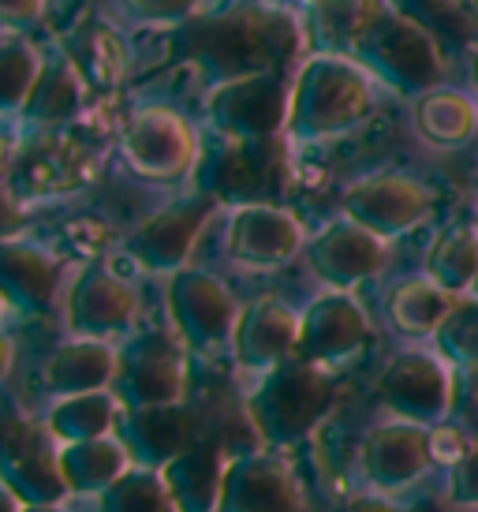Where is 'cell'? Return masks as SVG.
Masks as SVG:
<instances>
[{
  "mask_svg": "<svg viewBox=\"0 0 478 512\" xmlns=\"http://www.w3.org/2000/svg\"><path fill=\"white\" fill-rule=\"evenodd\" d=\"M124 157L146 180H180L195 165V135L172 109H142L124 131Z\"/></svg>",
  "mask_w": 478,
  "mask_h": 512,
  "instance_id": "9c48e42d",
  "label": "cell"
},
{
  "mask_svg": "<svg viewBox=\"0 0 478 512\" xmlns=\"http://www.w3.org/2000/svg\"><path fill=\"white\" fill-rule=\"evenodd\" d=\"M64 57L75 64L86 86L94 90H113L127 72V49L120 34L105 23H83L64 38Z\"/></svg>",
  "mask_w": 478,
  "mask_h": 512,
  "instance_id": "d4e9b609",
  "label": "cell"
},
{
  "mask_svg": "<svg viewBox=\"0 0 478 512\" xmlns=\"http://www.w3.org/2000/svg\"><path fill=\"white\" fill-rule=\"evenodd\" d=\"M475 288H478V277H475Z\"/></svg>",
  "mask_w": 478,
  "mask_h": 512,
  "instance_id": "b9f144b4",
  "label": "cell"
},
{
  "mask_svg": "<svg viewBox=\"0 0 478 512\" xmlns=\"http://www.w3.org/2000/svg\"><path fill=\"white\" fill-rule=\"evenodd\" d=\"M329 408H333V382L325 367H314L299 356L266 370L247 400L251 427L273 449L303 441L329 415Z\"/></svg>",
  "mask_w": 478,
  "mask_h": 512,
  "instance_id": "7a4b0ae2",
  "label": "cell"
},
{
  "mask_svg": "<svg viewBox=\"0 0 478 512\" xmlns=\"http://www.w3.org/2000/svg\"><path fill=\"white\" fill-rule=\"evenodd\" d=\"M478 277V232L467 225H456L441 232L430 251V281L445 288V292H460V288L475 285Z\"/></svg>",
  "mask_w": 478,
  "mask_h": 512,
  "instance_id": "83f0119b",
  "label": "cell"
},
{
  "mask_svg": "<svg viewBox=\"0 0 478 512\" xmlns=\"http://www.w3.org/2000/svg\"><path fill=\"white\" fill-rule=\"evenodd\" d=\"M183 352L169 333H142L120 352L113 393L120 408H161L183 397Z\"/></svg>",
  "mask_w": 478,
  "mask_h": 512,
  "instance_id": "8992f818",
  "label": "cell"
},
{
  "mask_svg": "<svg viewBox=\"0 0 478 512\" xmlns=\"http://www.w3.org/2000/svg\"><path fill=\"white\" fill-rule=\"evenodd\" d=\"M378 397L396 419L434 430L449 415L452 378L445 363L430 352H404L385 367L378 382Z\"/></svg>",
  "mask_w": 478,
  "mask_h": 512,
  "instance_id": "ba28073f",
  "label": "cell"
},
{
  "mask_svg": "<svg viewBox=\"0 0 478 512\" xmlns=\"http://www.w3.org/2000/svg\"><path fill=\"white\" fill-rule=\"evenodd\" d=\"M60 285V262L38 243L0 240V299L19 311H45Z\"/></svg>",
  "mask_w": 478,
  "mask_h": 512,
  "instance_id": "44dd1931",
  "label": "cell"
},
{
  "mask_svg": "<svg viewBox=\"0 0 478 512\" xmlns=\"http://www.w3.org/2000/svg\"><path fill=\"white\" fill-rule=\"evenodd\" d=\"M299 243H303L299 221L288 210L269 206V202L236 206V214L228 221V251L236 262L254 266V270L284 266L299 251Z\"/></svg>",
  "mask_w": 478,
  "mask_h": 512,
  "instance_id": "5bb4252c",
  "label": "cell"
},
{
  "mask_svg": "<svg viewBox=\"0 0 478 512\" xmlns=\"http://www.w3.org/2000/svg\"><path fill=\"white\" fill-rule=\"evenodd\" d=\"M131 464L120 438H94L60 445V471L71 494H105Z\"/></svg>",
  "mask_w": 478,
  "mask_h": 512,
  "instance_id": "cb8c5ba5",
  "label": "cell"
},
{
  "mask_svg": "<svg viewBox=\"0 0 478 512\" xmlns=\"http://www.w3.org/2000/svg\"><path fill=\"white\" fill-rule=\"evenodd\" d=\"M116 438L124 441L127 456L135 468L161 471L169 460L195 445V423L180 404H161V408H120L116 419Z\"/></svg>",
  "mask_w": 478,
  "mask_h": 512,
  "instance_id": "4fadbf2b",
  "label": "cell"
},
{
  "mask_svg": "<svg viewBox=\"0 0 478 512\" xmlns=\"http://www.w3.org/2000/svg\"><path fill=\"white\" fill-rule=\"evenodd\" d=\"M299 348V318L292 307H284L281 299H254L247 311L239 314L236 333H232V352L239 367L266 370L281 367L284 359H292Z\"/></svg>",
  "mask_w": 478,
  "mask_h": 512,
  "instance_id": "ac0fdd59",
  "label": "cell"
},
{
  "mask_svg": "<svg viewBox=\"0 0 478 512\" xmlns=\"http://www.w3.org/2000/svg\"><path fill=\"white\" fill-rule=\"evenodd\" d=\"M292 94L284 90L281 75H243L232 83H217L210 94V124L225 139H273L288 124Z\"/></svg>",
  "mask_w": 478,
  "mask_h": 512,
  "instance_id": "277c9868",
  "label": "cell"
},
{
  "mask_svg": "<svg viewBox=\"0 0 478 512\" xmlns=\"http://www.w3.org/2000/svg\"><path fill=\"white\" fill-rule=\"evenodd\" d=\"M120 419V400L113 389H98V393H79V397H60L53 404V412L45 419L49 434L60 445L71 441H94L109 438Z\"/></svg>",
  "mask_w": 478,
  "mask_h": 512,
  "instance_id": "484cf974",
  "label": "cell"
},
{
  "mask_svg": "<svg viewBox=\"0 0 478 512\" xmlns=\"http://www.w3.org/2000/svg\"><path fill=\"white\" fill-rule=\"evenodd\" d=\"M27 225V214H23V206L0 187V240H15V232Z\"/></svg>",
  "mask_w": 478,
  "mask_h": 512,
  "instance_id": "d590c367",
  "label": "cell"
},
{
  "mask_svg": "<svg viewBox=\"0 0 478 512\" xmlns=\"http://www.w3.org/2000/svg\"><path fill=\"white\" fill-rule=\"evenodd\" d=\"M213 195H195V199H183L165 206L161 214H154L146 225L135 232L131 240V251L139 258L146 270L154 273H176L183 270V262L195 247L198 232L206 225V217L213 210Z\"/></svg>",
  "mask_w": 478,
  "mask_h": 512,
  "instance_id": "9a60e30c",
  "label": "cell"
},
{
  "mask_svg": "<svg viewBox=\"0 0 478 512\" xmlns=\"http://www.w3.org/2000/svg\"><path fill=\"white\" fill-rule=\"evenodd\" d=\"M344 210L352 221L385 240V236H400L411 225H419L430 210V195L408 176H370L348 191Z\"/></svg>",
  "mask_w": 478,
  "mask_h": 512,
  "instance_id": "e0dca14e",
  "label": "cell"
},
{
  "mask_svg": "<svg viewBox=\"0 0 478 512\" xmlns=\"http://www.w3.org/2000/svg\"><path fill=\"white\" fill-rule=\"evenodd\" d=\"M23 512H64L60 505H23Z\"/></svg>",
  "mask_w": 478,
  "mask_h": 512,
  "instance_id": "ab89813d",
  "label": "cell"
},
{
  "mask_svg": "<svg viewBox=\"0 0 478 512\" xmlns=\"http://www.w3.org/2000/svg\"><path fill=\"white\" fill-rule=\"evenodd\" d=\"M273 150L269 139L258 143H243V139H228L217 146L206 165H202V191L213 199H236V202H258L273 184Z\"/></svg>",
  "mask_w": 478,
  "mask_h": 512,
  "instance_id": "ffe728a7",
  "label": "cell"
},
{
  "mask_svg": "<svg viewBox=\"0 0 478 512\" xmlns=\"http://www.w3.org/2000/svg\"><path fill=\"white\" fill-rule=\"evenodd\" d=\"M296 49V19L269 4H236L187 34V57L210 75L213 86L277 72L296 57Z\"/></svg>",
  "mask_w": 478,
  "mask_h": 512,
  "instance_id": "6da1fadb",
  "label": "cell"
},
{
  "mask_svg": "<svg viewBox=\"0 0 478 512\" xmlns=\"http://www.w3.org/2000/svg\"><path fill=\"white\" fill-rule=\"evenodd\" d=\"M370 109L366 83L337 60H314L292 90L288 128L296 139H325L359 124Z\"/></svg>",
  "mask_w": 478,
  "mask_h": 512,
  "instance_id": "3957f363",
  "label": "cell"
},
{
  "mask_svg": "<svg viewBox=\"0 0 478 512\" xmlns=\"http://www.w3.org/2000/svg\"><path fill=\"white\" fill-rule=\"evenodd\" d=\"M0 483L23 505H60L71 494L60 471V449L49 427H12L0 438Z\"/></svg>",
  "mask_w": 478,
  "mask_h": 512,
  "instance_id": "52a82bcc",
  "label": "cell"
},
{
  "mask_svg": "<svg viewBox=\"0 0 478 512\" xmlns=\"http://www.w3.org/2000/svg\"><path fill=\"white\" fill-rule=\"evenodd\" d=\"M449 311L452 299L437 281H408L389 299V314H393L396 329H404V333H434L449 318Z\"/></svg>",
  "mask_w": 478,
  "mask_h": 512,
  "instance_id": "f1b7e54d",
  "label": "cell"
},
{
  "mask_svg": "<svg viewBox=\"0 0 478 512\" xmlns=\"http://www.w3.org/2000/svg\"><path fill=\"white\" fill-rule=\"evenodd\" d=\"M430 460H434V430L408 419H393L385 427L370 430L359 453L366 483L374 490H404L422 479Z\"/></svg>",
  "mask_w": 478,
  "mask_h": 512,
  "instance_id": "30bf717a",
  "label": "cell"
},
{
  "mask_svg": "<svg viewBox=\"0 0 478 512\" xmlns=\"http://www.w3.org/2000/svg\"><path fill=\"white\" fill-rule=\"evenodd\" d=\"M225 453L221 445L195 441L183 449L176 460L161 468V479L169 486L176 512H217L221 505V486H225Z\"/></svg>",
  "mask_w": 478,
  "mask_h": 512,
  "instance_id": "7402d4cb",
  "label": "cell"
},
{
  "mask_svg": "<svg viewBox=\"0 0 478 512\" xmlns=\"http://www.w3.org/2000/svg\"><path fill=\"white\" fill-rule=\"evenodd\" d=\"M217 512H303V494L281 456L247 453L228 464Z\"/></svg>",
  "mask_w": 478,
  "mask_h": 512,
  "instance_id": "8fae6325",
  "label": "cell"
},
{
  "mask_svg": "<svg viewBox=\"0 0 478 512\" xmlns=\"http://www.w3.org/2000/svg\"><path fill=\"white\" fill-rule=\"evenodd\" d=\"M195 4L198 0H127L131 12H139L142 19H154V23H176V19H183Z\"/></svg>",
  "mask_w": 478,
  "mask_h": 512,
  "instance_id": "836d02e7",
  "label": "cell"
},
{
  "mask_svg": "<svg viewBox=\"0 0 478 512\" xmlns=\"http://www.w3.org/2000/svg\"><path fill=\"white\" fill-rule=\"evenodd\" d=\"M116 356L105 341L79 337L71 344H60L45 363V385L53 397H79V393H98L109 389L116 378Z\"/></svg>",
  "mask_w": 478,
  "mask_h": 512,
  "instance_id": "603a6c76",
  "label": "cell"
},
{
  "mask_svg": "<svg viewBox=\"0 0 478 512\" xmlns=\"http://www.w3.org/2000/svg\"><path fill=\"white\" fill-rule=\"evenodd\" d=\"M0 512H23V501L15 498V494L4 483H0Z\"/></svg>",
  "mask_w": 478,
  "mask_h": 512,
  "instance_id": "74e56055",
  "label": "cell"
},
{
  "mask_svg": "<svg viewBox=\"0 0 478 512\" xmlns=\"http://www.w3.org/2000/svg\"><path fill=\"white\" fill-rule=\"evenodd\" d=\"M139 311V296L124 277L105 266H86L68 292V326L75 337L105 341L131 326Z\"/></svg>",
  "mask_w": 478,
  "mask_h": 512,
  "instance_id": "7c38bea8",
  "label": "cell"
},
{
  "mask_svg": "<svg viewBox=\"0 0 478 512\" xmlns=\"http://www.w3.org/2000/svg\"><path fill=\"white\" fill-rule=\"evenodd\" d=\"M0 311H4V299H0Z\"/></svg>",
  "mask_w": 478,
  "mask_h": 512,
  "instance_id": "60d3db41",
  "label": "cell"
},
{
  "mask_svg": "<svg viewBox=\"0 0 478 512\" xmlns=\"http://www.w3.org/2000/svg\"><path fill=\"white\" fill-rule=\"evenodd\" d=\"M101 512H176L161 471L131 468L101 494Z\"/></svg>",
  "mask_w": 478,
  "mask_h": 512,
  "instance_id": "f546056e",
  "label": "cell"
},
{
  "mask_svg": "<svg viewBox=\"0 0 478 512\" xmlns=\"http://www.w3.org/2000/svg\"><path fill=\"white\" fill-rule=\"evenodd\" d=\"M86 101V83L83 75L75 72V64L68 57L57 60V64H42L38 72V83L30 90L23 113L34 124H68L79 116Z\"/></svg>",
  "mask_w": 478,
  "mask_h": 512,
  "instance_id": "4316f807",
  "label": "cell"
},
{
  "mask_svg": "<svg viewBox=\"0 0 478 512\" xmlns=\"http://www.w3.org/2000/svg\"><path fill=\"white\" fill-rule=\"evenodd\" d=\"M366 341V318L359 303L344 292L322 296L310 303V311L299 318V348L296 356L314 367H333L352 359Z\"/></svg>",
  "mask_w": 478,
  "mask_h": 512,
  "instance_id": "2e32d148",
  "label": "cell"
},
{
  "mask_svg": "<svg viewBox=\"0 0 478 512\" xmlns=\"http://www.w3.org/2000/svg\"><path fill=\"white\" fill-rule=\"evenodd\" d=\"M337 512H415V509H404V505L381 498V494H352Z\"/></svg>",
  "mask_w": 478,
  "mask_h": 512,
  "instance_id": "8d00e7d4",
  "label": "cell"
},
{
  "mask_svg": "<svg viewBox=\"0 0 478 512\" xmlns=\"http://www.w3.org/2000/svg\"><path fill=\"white\" fill-rule=\"evenodd\" d=\"M169 314L176 333L195 352H217L232 344L239 322V307L217 277L202 270H176L169 281Z\"/></svg>",
  "mask_w": 478,
  "mask_h": 512,
  "instance_id": "5b68a950",
  "label": "cell"
},
{
  "mask_svg": "<svg viewBox=\"0 0 478 512\" xmlns=\"http://www.w3.org/2000/svg\"><path fill=\"white\" fill-rule=\"evenodd\" d=\"M42 60L38 49L27 42H4L0 45V113L23 109L30 98V90L38 83Z\"/></svg>",
  "mask_w": 478,
  "mask_h": 512,
  "instance_id": "4dcf8cb0",
  "label": "cell"
},
{
  "mask_svg": "<svg viewBox=\"0 0 478 512\" xmlns=\"http://www.w3.org/2000/svg\"><path fill=\"white\" fill-rule=\"evenodd\" d=\"M45 0H0V27L23 30L42 15Z\"/></svg>",
  "mask_w": 478,
  "mask_h": 512,
  "instance_id": "e575fe53",
  "label": "cell"
},
{
  "mask_svg": "<svg viewBox=\"0 0 478 512\" xmlns=\"http://www.w3.org/2000/svg\"><path fill=\"white\" fill-rule=\"evenodd\" d=\"M381 262H385L381 236H374L370 228H363L352 217L329 225L310 243V266L333 288H352L366 277H374L381 270Z\"/></svg>",
  "mask_w": 478,
  "mask_h": 512,
  "instance_id": "d6986e66",
  "label": "cell"
},
{
  "mask_svg": "<svg viewBox=\"0 0 478 512\" xmlns=\"http://www.w3.org/2000/svg\"><path fill=\"white\" fill-rule=\"evenodd\" d=\"M8 367H12V341L0 333V378L8 374Z\"/></svg>",
  "mask_w": 478,
  "mask_h": 512,
  "instance_id": "f35d334b",
  "label": "cell"
},
{
  "mask_svg": "<svg viewBox=\"0 0 478 512\" xmlns=\"http://www.w3.org/2000/svg\"><path fill=\"white\" fill-rule=\"evenodd\" d=\"M475 128V116L464 101L434 98L422 109V131L434 139V143H460Z\"/></svg>",
  "mask_w": 478,
  "mask_h": 512,
  "instance_id": "1f68e13d",
  "label": "cell"
},
{
  "mask_svg": "<svg viewBox=\"0 0 478 512\" xmlns=\"http://www.w3.org/2000/svg\"><path fill=\"white\" fill-rule=\"evenodd\" d=\"M449 498H452V505L478 509V445H471V449L452 464Z\"/></svg>",
  "mask_w": 478,
  "mask_h": 512,
  "instance_id": "d6a6232c",
  "label": "cell"
}]
</instances>
